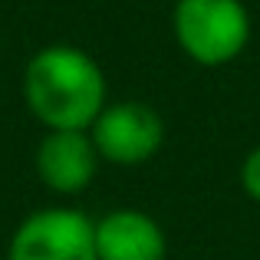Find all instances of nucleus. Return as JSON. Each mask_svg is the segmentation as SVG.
<instances>
[{"label": "nucleus", "instance_id": "nucleus-3", "mask_svg": "<svg viewBox=\"0 0 260 260\" xmlns=\"http://www.w3.org/2000/svg\"><path fill=\"white\" fill-rule=\"evenodd\" d=\"M7 260H99L95 221L63 204L30 211L7 241Z\"/></svg>", "mask_w": 260, "mask_h": 260}, {"label": "nucleus", "instance_id": "nucleus-6", "mask_svg": "<svg viewBox=\"0 0 260 260\" xmlns=\"http://www.w3.org/2000/svg\"><path fill=\"white\" fill-rule=\"evenodd\" d=\"M99 260H168V234L148 211L112 208L95 221Z\"/></svg>", "mask_w": 260, "mask_h": 260}, {"label": "nucleus", "instance_id": "nucleus-5", "mask_svg": "<svg viewBox=\"0 0 260 260\" xmlns=\"http://www.w3.org/2000/svg\"><path fill=\"white\" fill-rule=\"evenodd\" d=\"M99 165L102 158L89 132H46L33 152L40 184L59 198H76L89 191V184L99 175Z\"/></svg>", "mask_w": 260, "mask_h": 260}, {"label": "nucleus", "instance_id": "nucleus-2", "mask_svg": "<svg viewBox=\"0 0 260 260\" xmlns=\"http://www.w3.org/2000/svg\"><path fill=\"white\" fill-rule=\"evenodd\" d=\"M172 33L194 66L221 70L250 46L254 20L244 0H175Z\"/></svg>", "mask_w": 260, "mask_h": 260}, {"label": "nucleus", "instance_id": "nucleus-1", "mask_svg": "<svg viewBox=\"0 0 260 260\" xmlns=\"http://www.w3.org/2000/svg\"><path fill=\"white\" fill-rule=\"evenodd\" d=\"M23 106L46 132H89L109 106L99 59L73 43L40 46L23 66Z\"/></svg>", "mask_w": 260, "mask_h": 260}, {"label": "nucleus", "instance_id": "nucleus-4", "mask_svg": "<svg viewBox=\"0 0 260 260\" xmlns=\"http://www.w3.org/2000/svg\"><path fill=\"white\" fill-rule=\"evenodd\" d=\"M89 139L106 165L142 168L165 145V119L142 99H115L92 122Z\"/></svg>", "mask_w": 260, "mask_h": 260}, {"label": "nucleus", "instance_id": "nucleus-7", "mask_svg": "<svg viewBox=\"0 0 260 260\" xmlns=\"http://www.w3.org/2000/svg\"><path fill=\"white\" fill-rule=\"evenodd\" d=\"M241 191L250 198L254 204H260V145H254L247 155L241 158V172H237Z\"/></svg>", "mask_w": 260, "mask_h": 260}]
</instances>
